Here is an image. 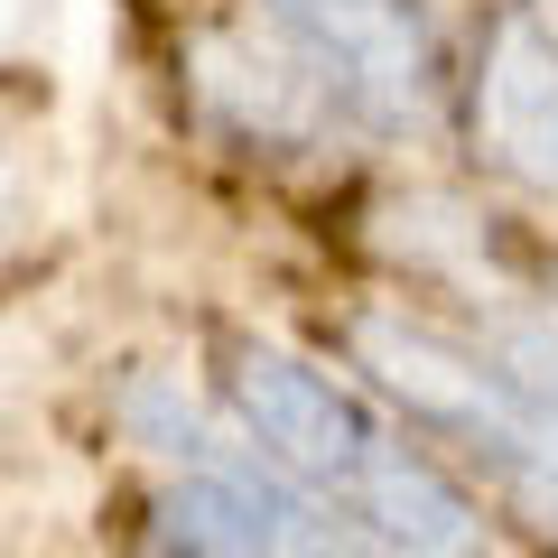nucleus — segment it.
<instances>
[{
    "label": "nucleus",
    "mask_w": 558,
    "mask_h": 558,
    "mask_svg": "<svg viewBox=\"0 0 558 558\" xmlns=\"http://www.w3.org/2000/svg\"><path fill=\"white\" fill-rule=\"evenodd\" d=\"M223 400H233L242 438L299 494L344 512V531H363L373 549H391V558H475L484 549V512L465 502V484L428 447L391 438L363 410V391H344L307 354L233 336L223 344Z\"/></svg>",
    "instance_id": "nucleus-1"
},
{
    "label": "nucleus",
    "mask_w": 558,
    "mask_h": 558,
    "mask_svg": "<svg viewBox=\"0 0 558 558\" xmlns=\"http://www.w3.org/2000/svg\"><path fill=\"white\" fill-rule=\"evenodd\" d=\"M344 354H354V373H373V391L410 410L418 438L457 447L539 539H558V418L494 354L457 344L447 326L410 317V307H354Z\"/></svg>",
    "instance_id": "nucleus-2"
},
{
    "label": "nucleus",
    "mask_w": 558,
    "mask_h": 558,
    "mask_svg": "<svg viewBox=\"0 0 558 558\" xmlns=\"http://www.w3.org/2000/svg\"><path fill=\"white\" fill-rule=\"evenodd\" d=\"M270 20L317 65L326 102L381 121V131H410V121L438 112L447 57L418 0H270Z\"/></svg>",
    "instance_id": "nucleus-3"
},
{
    "label": "nucleus",
    "mask_w": 558,
    "mask_h": 558,
    "mask_svg": "<svg viewBox=\"0 0 558 558\" xmlns=\"http://www.w3.org/2000/svg\"><path fill=\"white\" fill-rule=\"evenodd\" d=\"M465 140L494 178L558 196V28L539 10H502L465 75Z\"/></svg>",
    "instance_id": "nucleus-4"
},
{
    "label": "nucleus",
    "mask_w": 558,
    "mask_h": 558,
    "mask_svg": "<svg viewBox=\"0 0 558 558\" xmlns=\"http://www.w3.org/2000/svg\"><path fill=\"white\" fill-rule=\"evenodd\" d=\"M196 84H205V102H215L242 140H307L317 112H326L317 65L289 47L279 20H270V38H252V28H215V38L196 47Z\"/></svg>",
    "instance_id": "nucleus-5"
},
{
    "label": "nucleus",
    "mask_w": 558,
    "mask_h": 558,
    "mask_svg": "<svg viewBox=\"0 0 558 558\" xmlns=\"http://www.w3.org/2000/svg\"><path fill=\"white\" fill-rule=\"evenodd\" d=\"M494 363L558 418V317H502L494 326Z\"/></svg>",
    "instance_id": "nucleus-6"
},
{
    "label": "nucleus",
    "mask_w": 558,
    "mask_h": 558,
    "mask_svg": "<svg viewBox=\"0 0 558 558\" xmlns=\"http://www.w3.org/2000/svg\"><path fill=\"white\" fill-rule=\"evenodd\" d=\"M549 28H558V20H549Z\"/></svg>",
    "instance_id": "nucleus-7"
}]
</instances>
